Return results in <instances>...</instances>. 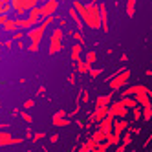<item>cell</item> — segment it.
Listing matches in <instances>:
<instances>
[{
	"mask_svg": "<svg viewBox=\"0 0 152 152\" xmlns=\"http://www.w3.org/2000/svg\"><path fill=\"white\" fill-rule=\"evenodd\" d=\"M88 99H90L88 92H86V90H83V92H81V101H83V103H88Z\"/></svg>",
	"mask_w": 152,
	"mask_h": 152,
	"instance_id": "31",
	"label": "cell"
},
{
	"mask_svg": "<svg viewBox=\"0 0 152 152\" xmlns=\"http://www.w3.org/2000/svg\"><path fill=\"white\" fill-rule=\"evenodd\" d=\"M90 137L95 141V143H103V141H104V134H103V132H99V130H95V132H94Z\"/></svg>",
	"mask_w": 152,
	"mask_h": 152,
	"instance_id": "24",
	"label": "cell"
},
{
	"mask_svg": "<svg viewBox=\"0 0 152 152\" xmlns=\"http://www.w3.org/2000/svg\"><path fill=\"white\" fill-rule=\"evenodd\" d=\"M62 28H55L53 29V33H51V40H50V53L53 55V53H57L61 51L62 48Z\"/></svg>",
	"mask_w": 152,
	"mask_h": 152,
	"instance_id": "3",
	"label": "cell"
},
{
	"mask_svg": "<svg viewBox=\"0 0 152 152\" xmlns=\"http://www.w3.org/2000/svg\"><path fill=\"white\" fill-rule=\"evenodd\" d=\"M95 61H97V53L95 51H88V53H86V59H84L86 64H90V66H92Z\"/></svg>",
	"mask_w": 152,
	"mask_h": 152,
	"instance_id": "22",
	"label": "cell"
},
{
	"mask_svg": "<svg viewBox=\"0 0 152 152\" xmlns=\"http://www.w3.org/2000/svg\"><path fill=\"white\" fill-rule=\"evenodd\" d=\"M136 2H137V0H126V15L130 18L136 15Z\"/></svg>",
	"mask_w": 152,
	"mask_h": 152,
	"instance_id": "18",
	"label": "cell"
},
{
	"mask_svg": "<svg viewBox=\"0 0 152 152\" xmlns=\"http://www.w3.org/2000/svg\"><path fill=\"white\" fill-rule=\"evenodd\" d=\"M141 117H143L145 121H150V119H152V104L141 108Z\"/></svg>",
	"mask_w": 152,
	"mask_h": 152,
	"instance_id": "21",
	"label": "cell"
},
{
	"mask_svg": "<svg viewBox=\"0 0 152 152\" xmlns=\"http://www.w3.org/2000/svg\"><path fill=\"white\" fill-rule=\"evenodd\" d=\"M130 128V123L126 121V119H114V126H112V132L117 134V136H121L125 130Z\"/></svg>",
	"mask_w": 152,
	"mask_h": 152,
	"instance_id": "8",
	"label": "cell"
},
{
	"mask_svg": "<svg viewBox=\"0 0 152 152\" xmlns=\"http://www.w3.org/2000/svg\"><path fill=\"white\" fill-rule=\"evenodd\" d=\"M51 123L59 128H62V126H68L72 121H70V117H51Z\"/></svg>",
	"mask_w": 152,
	"mask_h": 152,
	"instance_id": "16",
	"label": "cell"
},
{
	"mask_svg": "<svg viewBox=\"0 0 152 152\" xmlns=\"http://www.w3.org/2000/svg\"><path fill=\"white\" fill-rule=\"evenodd\" d=\"M50 141H51V143H57V141H59V136H57V134L50 136Z\"/></svg>",
	"mask_w": 152,
	"mask_h": 152,
	"instance_id": "35",
	"label": "cell"
},
{
	"mask_svg": "<svg viewBox=\"0 0 152 152\" xmlns=\"http://www.w3.org/2000/svg\"><path fill=\"white\" fill-rule=\"evenodd\" d=\"M134 99H136V103H137V106H141V108H145V106H150L152 104V97L148 95V94H136V95H132Z\"/></svg>",
	"mask_w": 152,
	"mask_h": 152,
	"instance_id": "11",
	"label": "cell"
},
{
	"mask_svg": "<svg viewBox=\"0 0 152 152\" xmlns=\"http://www.w3.org/2000/svg\"><path fill=\"white\" fill-rule=\"evenodd\" d=\"M90 68H92V66H90V64H86V62H84V59H81V61L77 62V72H79V73H83V75H84V73H88V72H90Z\"/></svg>",
	"mask_w": 152,
	"mask_h": 152,
	"instance_id": "20",
	"label": "cell"
},
{
	"mask_svg": "<svg viewBox=\"0 0 152 152\" xmlns=\"http://www.w3.org/2000/svg\"><path fill=\"white\" fill-rule=\"evenodd\" d=\"M130 141H132V132H130V130L126 132V130H125V132L121 134V143L128 147V143H130Z\"/></svg>",
	"mask_w": 152,
	"mask_h": 152,
	"instance_id": "23",
	"label": "cell"
},
{
	"mask_svg": "<svg viewBox=\"0 0 152 152\" xmlns=\"http://www.w3.org/2000/svg\"><path fill=\"white\" fill-rule=\"evenodd\" d=\"M106 115H108V106H97L94 110V114H92V117H90V121L92 123H99Z\"/></svg>",
	"mask_w": 152,
	"mask_h": 152,
	"instance_id": "9",
	"label": "cell"
},
{
	"mask_svg": "<svg viewBox=\"0 0 152 152\" xmlns=\"http://www.w3.org/2000/svg\"><path fill=\"white\" fill-rule=\"evenodd\" d=\"M70 17H72V20H73V22H75V24H77V28H79V31H83V20H81V17L77 15V11H75V9H73V7L70 9Z\"/></svg>",
	"mask_w": 152,
	"mask_h": 152,
	"instance_id": "19",
	"label": "cell"
},
{
	"mask_svg": "<svg viewBox=\"0 0 152 152\" xmlns=\"http://www.w3.org/2000/svg\"><path fill=\"white\" fill-rule=\"evenodd\" d=\"M70 83H72V84H75V73H72V75H70Z\"/></svg>",
	"mask_w": 152,
	"mask_h": 152,
	"instance_id": "39",
	"label": "cell"
},
{
	"mask_svg": "<svg viewBox=\"0 0 152 152\" xmlns=\"http://www.w3.org/2000/svg\"><path fill=\"white\" fill-rule=\"evenodd\" d=\"M99 15H101V29L108 31V11H106V6L104 4L99 6Z\"/></svg>",
	"mask_w": 152,
	"mask_h": 152,
	"instance_id": "12",
	"label": "cell"
},
{
	"mask_svg": "<svg viewBox=\"0 0 152 152\" xmlns=\"http://www.w3.org/2000/svg\"><path fill=\"white\" fill-rule=\"evenodd\" d=\"M18 115L22 117V119H24L26 123H33V117H31V115H29V114H28L26 110H22V112H18Z\"/></svg>",
	"mask_w": 152,
	"mask_h": 152,
	"instance_id": "27",
	"label": "cell"
},
{
	"mask_svg": "<svg viewBox=\"0 0 152 152\" xmlns=\"http://www.w3.org/2000/svg\"><path fill=\"white\" fill-rule=\"evenodd\" d=\"M132 119H134V121H139V119H141V106L132 108Z\"/></svg>",
	"mask_w": 152,
	"mask_h": 152,
	"instance_id": "26",
	"label": "cell"
},
{
	"mask_svg": "<svg viewBox=\"0 0 152 152\" xmlns=\"http://www.w3.org/2000/svg\"><path fill=\"white\" fill-rule=\"evenodd\" d=\"M115 152H126V145L119 143V145H117V148H115Z\"/></svg>",
	"mask_w": 152,
	"mask_h": 152,
	"instance_id": "34",
	"label": "cell"
},
{
	"mask_svg": "<svg viewBox=\"0 0 152 152\" xmlns=\"http://www.w3.org/2000/svg\"><path fill=\"white\" fill-rule=\"evenodd\" d=\"M94 2H101V0H94Z\"/></svg>",
	"mask_w": 152,
	"mask_h": 152,
	"instance_id": "42",
	"label": "cell"
},
{
	"mask_svg": "<svg viewBox=\"0 0 152 152\" xmlns=\"http://www.w3.org/2000/svg\"><path fill=\"white\" fill-rule=\"evenodd\" d=\"M73 37H75V40H79V44H84V39H83V35H81V31L73 33Z\"/></svg>",
	"mask_w": 152,
	"mask_h": 152,
	"instance_id": "32",
	"label": "cell"
},
{
	"mask_svg": "<svg viewBox=\"0 0 152 152\" xmlns=\"http://www.w3.org/2000/svg\"><path fill=\"white\" fill-rule=\"evenodd\" d=\"M24 152H33V150H24Z\"/></svg>",
	"mask_w": 152,
	"mask_h": 152,
	"instance_id": "41",
	"label": "cell"
},
{
	"mask_svg": "<svg viewBox=\"0 0 152 152\" xmlns=\"http://www.w3.org/2000/svg\"><path fill=\"white\" fill-rule=\"evenodd\" d=\"M7 128H9L7 123H0V130H7Z\"/></svg>",
	"mask_w": 152,
	"mask_h": 152,
	"instance_id": "36",
	"label": "cell"
},
{
	"mask_svg": "<svg viewBox=\"0 0 152 152\" xmlns=\"http://www.w3.org/2000/svg\"><path fill=\"white\" fill-rule=\"evenodd\" d=\"M108 115L114 117V119H125L128 115V108H125L119 101L110 103V106H108Z\"/></svg>",
	"mask_w": 152,
	"mask_h": 152,
	"instance_id": "4",
	"label": "cell"
},
{
	"mask_svg": "<svg viewBox=\"0 0 152 152\" xmlns=\"http://www.w3.org/2000/svg\"><path fill=\"white\" fill-rule=\"evenodd\" d=\"M112 126H114V117H110V115H106L104 119H101V121L97 123V130L103 132L104 136L112 132Z\"/></svg>",
	"mask_w": 152,
	"mask_h": 152,
	"instance_id": "7",
	"label": "cell"
},
{
	"mask_svg": "<svg viewBox=\"0 0 152 152\" xmlns=\"http://www.w3.org/2000/svg\"><path fill=\"white\" fill-rule=\"evenodd\" d=\"M33 106H35V101H33V99L24 101V110H28V108H33Z\"/></svg>",
	"mask_w": 152,
	"mask_h": 152,
	"instance_id": "30",
	"label": "cell"
},
{
	"mask_svg": "<svg viewBox=\"0 0 152 152\" xmlns=\"http://www.w3.org/2000/svg\"><path fill=\"white\" fill-rule=\"evenodd\" d=\"M150 141H152V132H150V136L147 137V141H145V147H148L150 145Z\"/></svg>",
	"mask_w": 152,
	"mask_h": 152,
	"instance_id": "37",
	"label": "cell"
},
{
	"mask_svg": "<svg viewBox=\"0 0 152 152\" xmlns=\"http://www.w3.org/2000/svg\"><path fill=\"white\" fill-rule=\"evenodd\" d=\"M20 143H22V137H15V136H11V132H6V130H0V147L20 145Z\"/></svg>",
	"mask_w": 152,
	"mask_h": 152,
	"instance_id": "6",
	"label": "cell"
},
{
	"mask_svg": "<svg viewBox=\"0 0 152 152\" xmlns=\"http://www.w3.org/2000/svg\"><path fill=\"white\" fill-rule=\"evenodd\" d=\"M128 79H130V70L119 68V70L114 73V77L108 81V84H110L112 92H115V90H119V88H123V86L128 83Z\"/></svg>",
	"mask_w": 152,
	"mask_h": 152,
	"instance_id": "2",
	"label": "cell"
},
{
	"mask_svg": "<svg viewBox=\"0 0 152 152\" xmlns=\"http://www.w3.org/2000/svg\"><path fill=\"white\" fill-rule=\"evenodd\" d=\"M53 117H68V114H66V110H59L53 114Z\"/></svg>",
	"mask_w": 152,
	"mask_h": 152,
	"instance_id": "33",
	"label": "cell"
},
{
	"mask_svg": "<svg viewBox=\"0 0 152 152\" xmlns=\"http://www.w3.org/2000/svg\"><path fill=\"white\" fill-rule=\"evenodd\" d=\"M130 152H136V150H130Z\"/></svg>",
	"mask_w": 152,
	"mask_h": 152,
	"instance_id": "43",
	"label": "cell"
},
{
	"mask_svg": "<svg viewBox=\"0 0 152 152\" xmlns=\"http://www.w3.org/2000/svg\"><path fill=\"white\" fill-rule=\"evenodd\" d=\"M110 103H112V94L97 95V99H95V108H97V106H110Z\"/></svg>",
	"mask_w": 152,
	"mask_h": 152,
	"instance_id": "13",
	"label": "cell"
},
{
	"mask_svg": "<svg viewBox=\"0 0 152 152\" xmlns=\"http://www.w3.org/2000/svg\"><path fill=\"white\" fill-rule=\"evenodd\" d=\"M44 136H46L44 132H35L33 136H31V139H33V143H37V141H40V139L44 137Z\"/></svg>",
	"mask_w": 152,
	"mask_h": 152,
	"instance_id": "29",
	"label": "cell"
},
{
	"mask_svg": "<svg viewBox=\"0 0 152 152\" xmlns=\"http://www.w3.org/2000/svg\"><path fill=\"white\" fill-rule=\"evenodd\" d=\"M81 51H83V46L81 44H73L72 46V61L73 62H79L81 61Z\"/></svg>",
	"mask_w": 152,
	"mask_h": 152,
	"instance_id": "15",
	"label": "cell"
},
{
	"mask_svg": "<svg viewBox=\"0 0 152 152\" xmlns=\"http://www.w3.org/2000/svg\"><path fill=\"white\" fill-rule=\"evenodd\" d=\"M95 147H97V143H95L92 137H88V139H86L84 143L79 147V150H77V152H94V148H95Z\"/></svg>",
	"mask_w": 152,
	"mask_h": 152,
	"instance_id": "14",
	"label": "cell"
},
{
	"mask_svg": "<svg viewBox=\"0 0 152 152\" xmlns=\"http://www.w3.org/2000/svg\"><path fill=\"white\" fill-rule=\"evenodd\" d=\"M119 103H121L125 108H128V110H132V108L137 106V103H136L134 97H121V101H119Z\"/></svg>",
	"mask_w": 152,
	"mask_h": 152,
	"instance_id": "17",
	"label": "cell"
},
{
	"mask_svg": "<svg viewBox=\"0 0 152 152\" xmlns=\"http://www.w3.org/2000/svg\"><path fill=\"white\" fill-rule=\"evenodd\" d=\"M57 6H59L57 0H48V2L42 6V7H39V9H40V17H50V15L57 9Z\"/></svg>",
	"mask_w": 152,
	"mask_h": 152,
	"instance_id": "10",
	"label": "cell"
},
{
	"mask_svg": "<svg viewBox=\"0 0 152 152\" xmlns=\"http://www.w3.org/2000/svg\"><path fill=\"white\" fill-rule=\"evenodd\" d=\"M31 136H33V132H31V130L28 128V130H26V137H28V139H31Z\"/></svg>",
	"mask_w": 152,
	"mask_h": 152,
	"instance_id": "38",
	"label": "cell"
},
{
	"mask_svg": "<svg viewBox=\"0 0 152 152\" xmlns=\"http://www.w3.org/2000/svg\"><path fill=\"white\" fill-rule=\"evenodd\" d=\"M108 147H110V145H108L106 141H103V143H97V147L94 148V152H108Z\"/></svg>",
	"mask_w": 152,
	"mask_h": 152,
	"instance_id": "25",
	"label": "cell"
},
{
	"mask_svg": "<svg viewBox=\"0 0 152 152\" xmlns=\"http://www.w3.org/2000/svg\"><path fill=\"white\" fill-rule=\"evenodd\" d=\"M90 75H92V77L95 79V77H99V75L103 73V68H90V72H88Z\"/></svg>",
	"mask_w": 152,
	"mask_h": 152,
	"instance_id": "28",
	"label": "cell"
},
{
	"mask_svg": "<svg viewBox=\"0 0 152 152\" xmlns=\"http://www.w3.org/2000/svg\"><path fill=\"white\" fill-rule=\"evenodd\" d=\"M81 20H84V24L90 29H101V15L97 2H90L88 6H84V13L81 15Z\"/></svg>",
	"mask_w": 152,
	"mask_h": 152,
	"instance_id": "1",
	"label": "cell"
},
{
	"mask_svg": "<svg viewBox=\"0 0 152 152\" xmlns=\"http://www.w3.org/2000/svg\"><path fill=\"white\" fill-rule=\"evenodd\" d=\"M42 150H44V152H50V150H48V148H46V147H44V148H42Z\"/></svg>",
	"mask_w": 152,
	"mask_h": 152,
	"instance_id": "40",
	"label": "cell"
},
{
	"mask_svg": "<svg viewBox=\"0 0 152 152\" xmlns=\"http://www.w3.org/2000/svg\"><path fill=\"white\" fill-rule=\"evenodd\" d=\"M136 94H148V95L152 97V90L147 88L145 84H134V86H130V88H125V90L121 92V97H132V95H136Z\"/></svg>",
	"mask_w": 152,
	"mask_h": 152,
	"instance_id": "5",
	"label": "cell"
}]
</instances>
